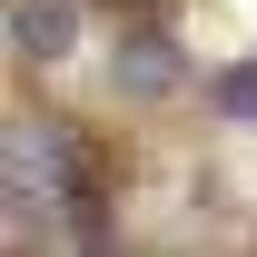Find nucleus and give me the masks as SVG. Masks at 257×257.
<instances>
[{
    "label": "nucleus",
    "instance_id": "nucleus-1",
    "mask_svg": "<svg viewBox=\"0 0 257 257\" xmlns=\"http://www.w3.org/2000/svg\"><path fill=\"white\" fill-rule=\"evenodd\" d=\"M69 50H79V10H69V0H10V60L60 69Z\"/></svg>",
    "mask_w": 257,
    "mask_h": 257
},
{
    "label": "nucleus",
    "instance_id": "nucleus-2",
    "mask_svg": "<svg viewBox=\"0 0 257 257\" xmlns=\"http://www.w3.org/2000/svg\"><path fill=\"white\" fill-rule=\"evenodd\" d=\"M109 79H119V99H139V109H168V99L188 89V69H178V50H168V40H119Z\"/></svg>",
    "mask_w": 257,
    "mask_h": 257
}]
</instances>
